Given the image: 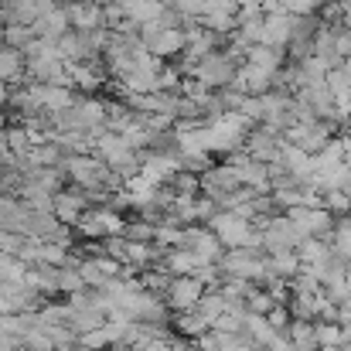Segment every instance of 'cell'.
<instances>
[{"label":"cell","instance_id":"3","mask_svg":"<svg viewBox=\"0 0 351 351\" xmlns=\"http://www.w3.org/2000/svg\"><path fill=\"white\" fill-rule=\"evenodd\" d=\"M89 212V198H86V191H58L55 198H51V215L62 222V226H75L82 215Z\"/></svg>","mask_w":351,"mask_h":351},{"label":"cell","instance_id":"11","mask_svg":"<svg viewBox=\"0 0 351 351\" xmlns=\"http://www.w3.org/2000/svg\"><path fill=\"white\" fill-rule=\"evenodd\" d=\"M21 69H24V55L14 51V48H0V82L14 79Z\"/></svg>","mask_w":351,"mask_h":351},{"label":"cell","instance_id":"2","mask_svg":"<svg viewBox=\"0 0 351 351\" xmlns=\"http://www.w3.org/2000/svg\"><path fill=\"white\" fill-rule=\"evenodd\" d=\"M65 14H69V27L79 34H93V31L106 27V14H103L99 0H72V3H65Z\"/></svg>","mask_w":351,"mask_h":351},{"label":"cell","instance_id":"6","mask_svg":"<svg viewBox=\"0 0 351 351\" xmlns=\"http://www.w3.org/2000/svg\"><path fill=\"white\" fill-rule=\"evenodd\" d=\"M283 338L293 345V351H317L314 324H311V321H290V328L283 331Z\"/></svg>","mask_w":351,"mask_h":351},{"label":"cell","instance_id":"5","mask_svg":"<svg viewBox=\"0 0 351 351\" xmlns=\"http://www.w3.org/2000/svg\"><path fill=\"white\" fill-rule=\"evenodd\" d=\"M140 45L154 55V58H181L184 51V31L181 27H167V31H157L154 38H140Z\"/></svg>","mask_w":351,"mask_h":351},{"label":"cell","instance_id":"13","mask_svg":"<svg viewBox=\"0 0 351 351\" xmlns=\"http://www.w3.org/2000/svg\"><path fill=\"white\" fill-rule=\"evenodd\" d=\"M273 307H276V304H273V297H269L266 290H252L249 300H245V311H249V314H259V317H266Z\"/></svg>","mask_w":351,"mask_h":351},{"label":"cell","instance_id":"15","mask_svg":"<svg viewBox=\"0 0 351 351\" xmlns=\"http://www.w3.org/2000/svg\"><path fill=\"white\" fill-rule=\"evenodd\" d=\"M17 348H21V345H17L10 335H0V351H17Z\"/></svg>","mask_w":351,"mask_h":351},{"label":"cell","instance_id":"10","mask_svg":"<svg viewBox=\"0 0 351 351\" xmlns=\"http://www.w3.org/2000/svg\"><path fill=\"white\" fill-rule=\"evenodd\" d=\"M3 45L7 48H14V51H24L31 41H34V27H24V24H10V27H3Z\"/></svg>","mask_w":351,"mask_h":351},{"label":"cell","instance_id":"14","mask_svg":"<svg viewBox=\"0 0 351 351\" xmlns=\"http://www.w3.org/2000/svg\"><path fill=\"white\" fill-rule=\"evenodd\" d=\"M290 321H293V317H290V307H287V304H276V307L266 314V324H269L276 335H283V331L290 328Z\"/></svg>","mask_w":351,"mask_h":351},{"label":"cell","instance_id":"18","mask_svg":"<svg viewBox=\"0 0 351 351\" xmlns=\"http://www.w3.org/2000/svg\"><path fill=\"white\" fill-rule=\"evenodd\" d=\"M0 34H3V24H0Z\"/></svg>","mask_w":351,"mask_h":351},{"label":"cell","instance_id":"17","mask_svg":"<svg viewBox=\"0 0 351 351\" xmlns=\"http://www.w3.org/2000/svg\"><path fill=\"white\" fill-rule=\"evenodd\" d=\"M317 351H341V348H317Z\"/></svg>","mask_w":351,"mask_h":351},{"label":"cell","instance_id":"9","mask_svg":"<svg viewBox=\"0 0 351 351\" xmlns=\"http://www.w3.org/2000/svg\"><path fill=\"white\" fill-rule=\"evenodd\" d=\"M314 341L317 348H341V324H331V321H314Z\"/></svg>","mask_w":351,"mask_h":351},{"label":"cell","instance_id":"8","mask_svg":"<svg viewBox=\"0 0 351 351\" xmlns=\"http://www.w3.org/2000/svg\"><path fill=\"white\" fill-rule=\"evenodd\" d=\"M269 273L280 276V280H293V276L300 273V259H297V252L290 249V252H276V256H269Z\"/></svg>","mask_w":351,"mask_h":351},{"label":"cell","instance_id":"1","mask_svg":"<svg viewBox=\"0 0 351 351\" xmlns=\"http://www.w3.org/2000/svg\"><path fill=\"white\" fill-rule=\"evenodd\" d=\"M202 297H205V287H202L195 276H171V283H167V290H164V304H167L171 311H178V314L195 311Z\"/></svg>","mask_w":351,"mask_h":351},{"label":"cell","instance_id":"12","mask_svg":"<svg viewBox=\"0 0 351 351\" xmlns=\"http://www.w3.org/2000/svg\"><path fill=\"white\" fill-rule=\"evenodd\" d=\"M123 239L126 242H154V226L143 222V219H133L123 226Z\"/></svg>","mask_w":351,"mask_h":351},{"label":"cell","instance_id":"7","mask_svg":"<svg viewBox=\"0 0 351 351\" xmlns=\"http://www.w3.org/2000/svg\"><path fill=\"white\" fill-rule=\"evenodd\" d=\"M174 331L181 335V338H202V335H208L212 328H208V321L198 314V311H184V314H178L174 317Z\"/></svg>","mask_w":351,"mask_h":351},{"label":"cell","instance_id":"4","mask_svg":"<svg viewBox=\"0 0 351 351\" xmlns=\"http://www.w3.org/2000/svg\"><path fill=\"white\" fill-rule=\"evenodd\" d=\"M45 7H48V0H0V24L3 27H10V24L31 27Z\"/></svg>","mask_w":351,"mask_h":351},{"label":"cell","instance_id":"16","mask_svg":"<svg viewBox=\"0 0 351 351\" xmlns=\"http://www.w3.org/2000/svg\"><path fill=\"white\" fill-rule=\"evenodd\" d=\"M3 123H7V117H3V106H0V130H3Z\"/></svg>","mask_w":351,"mask_h":351}]
</instances>
